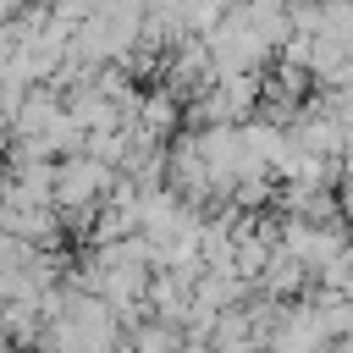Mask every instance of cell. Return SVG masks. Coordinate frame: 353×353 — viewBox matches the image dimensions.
Wrapping results in <instances>:
<instances>
[]
</instances>
